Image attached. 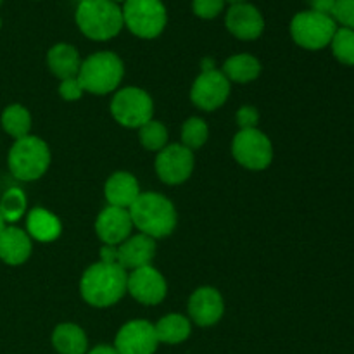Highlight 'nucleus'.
<instances>
[{
	"mask_svg": "<svg viewBox=\"0 0 354 354\" xmlns=\"http://www.w3.org/2000/svg\"><path fill=\"white\" fill-rule=\"evenodd\" d=\"M225 0H192V10L201 19H214L225 9Z\"/></svg>",
	"mask_w": 354,
	"mask_h": 354,
	"instance_id": "nucleus-30",
	"label": "nucleus"
},
{
	"mask_svg": "<svg viewBox=\"0 0 354 354\" xmlns=\"http://www.w3.org/2000/svg\"><path fill=\"white\" fill-rule=\"evenodd\" d=\"M28 207L26 194L17 187L6 190L0 199V214L6 223H17L24 216Z\"/></svg>",
	"mask_w": 354,
	"mask_h": 354,
	"instance_id": "nucleus-26",
	"label": "nucleus"
},
{
	"mask_svg": "<svg viewBox=\"0 0 354 354\" xmlns=\"http://www.w3.org/2000/svg\"><path fill=\"white\" fill-rule=\"evenodd\" d=\"M0 28H2V19H0Z\"/></svg>",
	"mask_w": 354,
	"mask_h": 354,
	"instance_id": "nucleus-39",
	"label": "nucleus"
},
{
	"mask_svg": "<svg viewBox=\"0 0 354 354\" xmlns=\"http://www.w3.org/2000/svg\"><path fill=\"white\" fill-rule=\"evenodd\" d=\"M3 228H6V221H3L2 214H0V232H2V230H3Z\"/></svg>",
	"mask_w": 354,
	"mask_h": 354,
	"instance_id": "nucleus-36",
	"label": "nucleus"
},
{
	"mask_svg": "<svg viewBox=\"0 0 354 354\" xmlns=\"http://www.w3.org/2000/svg\"><path fill=\"white\" fill-rule=\"evenodd\" d=\"M140 194L138 180L128 171L113 173L104 185V196L109 206L123 207V209H130Z\"/></svg>",
	"mask_w": 354,
	"mask_h": 354,
	"instance_id": "nucleus-19",
	"label": "nucleus"
},
{
	"mask_svg": "<svg viewBox=\"0 0 354 354\" xmlns=\"http://www.w3.org/2000/svg\"><path fill=\"white\" fill-rule=\"evenodd\" d=\"M221 73L230 83H251L261 75V62L251 54H235L225 61Z\"/></svg>",
	"mask_w": 354,
	"mask_h": 354,
	"instance_id": "nucleus-23",
	"label": "nucleus"
},
{
	"mask_svg": "<svg viewBox=\"0 0 354 354\" xmlns=\"http://www.w3.org/2000/svg\"><path fill=\"white\" fill-rule=\"evenodd\" d=\"M0 123H2L3 131L7 135L19 140V138L28 137L31 130V114L21 104H10L3 109L2 116H0Z\"/></svg>",
	"mask_w": 354,
	"mask_h": 354,
	"instance_id": "nucleus-25",
	"label": "nucleus"
},
{
	"mask_svg": "<svg viewBox=\"0 0 354 354\" xmlns=\"http://www.w3.org/2000/svg\"><path fill=\"white\" fill-rule=\"evenodd\" d=\"M52 346L59 354H86L88 339L80 325L61 324L52 332Z\"/></svg>",
	"mask_w": 354,
	"mask_h": 354,
	"instance_id": "nucleus-22",
	"label": "nucleus"
},
{
	"mask_svg": "<svg viewBox=\"0 0 354 354\" xmlns=\"http://www.w3.org/2000/svg\"><path fill=\"white\" fill-rule=\"evenodd\" d=\"M209 137V128H207L206 121L201 118H189L182 127V145H185L190 151L203 147Z\"/></svg>",
	"mask_w": 354,
	"mask_h": 354,
	"instance_id": "nucleus-29",
	"label": "nucleus"
},
{
	"mask_svg": "<svg viewBox=\"0 0 354 354\" xmlns=\"http://www.w3.org/2000/svg\"><path fill=\"white\" fill-rule=\"evenodd\" d=\"M76 26L90 40L106 41L123 30V12L111 0H83L75 12Z\"/></svg>",
	"mask_w": 354,
	"mask_h": 354,
	"instance_id": "nucleus-3",
	"label": "nucleus"
},
{
	"mask_svg": "<svg viewBox=\"0 0 354 354\" xmlns=\"http://www.w3.org/2000/svg\"><path fill=\"white\" fill-rule=\"evenodd\" d=\"M128 272L116 263H93L80 280L83 301L93 308L114 306L127 294Z\"/></svg>",
	"mask_w": 354,
	"mask_h": 354,
	"instance_id": "nucleus-1",
	"label": "nucleus"
},
{
	"mask_svg": "<svg viewBox=\"0 0 354 354\" xmlns=\"http://www.w3.org/2000/svg\"><path fill=\"white\" fill-rule=\"evenodd\" d=\"M50 159L47 142L35 135H28L14 142L7 156V165L14 178L21 182H35L47 173Z\"/></svg>",
	"mask_w": 354,
	"mask_h": 354,
	"instance_id": "nucleus-5",
	"label": "nucleus"
},
{
	"mask_svg": "<svg viewBox=\"0 0 354 354\" xmlns=\"http://www.w3.org/2000/svg\"><path fill=\"white\" fill-rule=\"evenodd\" d=\"M111 2H114V3H118V6H120V3H121V2H123V3H124V2H127V0H111Z\"/></svg>",
	"mask_w": 354,
	"mask_h": 354,
	"instance_id": "nucleus-38",
	"label": "nucleus"
},
{
	"mask_svg": "<svg viewBox=\"0 0 354 354\" xmlns=\"http://www.w3.org/2000/svg\"><path fill=\"white\" fill-rule=\"evenodd\" d=\"M85 93V90L80 85L78 78H68L62 80L61 85H59V95L61 99L68 100V102H73V100H80Z\"/></svg>",
	"mask_w": 354,
	"mask_h": 354,
	"instance_id": "nucleus-33",
	"label": "nucleus"
},
{
	"mask_svg": "<svg viewBox=\"0 0 354 354\" xmlns=\"http://www.w3.org/2000/svg\"><path fill=\"white\" fill-rule=\"evenodd\" d=\"M232 154L235 161L251 171L266 169L273 161L272 140L258 128L241 130L232 142Z\"/></svg>",
	"mask_w": 354,
	"mask_h": 354,
	"instance_id": "nucleus-9",
	"label": "nucleus"
},
{
	"mask_svg": "<svg viewBox=\"0 0 354 354\" xmlns=\"http://www.w3.org/2000/svg\"><path fill=\"white\" fill-rule=\"evenodd\" d=\"M47 66L52 75H55L62 82V80L78 76L82 59H80L78 50L73 45L55 44L47 52Z\"/></svg>",
	"mask_w": 354,
	"mask_h": 354,
	"instance_id": "nucleus-21",
	"label": "nucleus"
},
{
	"mask_svg": "<svg viewBox=\"0 0 354 354\" xmlns=\"http://www.w3.org/2000/svg\"><path fill=\"white\" fill-rule=\"evenodd\" d=\"M138 138L144 149L152 152H159L168 145V130L161 121L151 120L144 127L138 128Z\"/></svg>",
	"mask_w": 354,
	"mask_h": 354,
	"instance_id": "nucleus-27",
	"label": "nucleus"
},
{
	"mask_svg": "<svg viewBox=\"0 0 354 354\" xmlns=\"http://www.w3.org/2000/svg\"><path fill=\"white\" fill-rule=\"evenodd\" d=\"M225 24L235 38L244 41L256 40L265 31V17L258 7L249 2L232 3L227 10Z\"/></svg>",
	"mask_w": 354,
	"mask_h": 354,
	"instance_id": "nucleus-14",
	"label": "nucleus"
},
{
	"mask_svg": "<svg viewBox=\"0 0 354 354\" xmlns=\"http://www.w3.org/2000/svg\"><path fill=\"white\" fill-rule=\"evenodd\" d=\"M133 230L130 211L123 207L107 206L95 220V234L104 245H118L127 241Z\"/></svg>",
	"mask_w": 354,
	"mask_h": 354,
	"instance_id": "nucleus-16",
	"label": "nucleus"
},
{
	"mask_svg": "<svg viewBox=\"0 0 354 354\" xmlns=\"http://www.w3.org/2000/svg\"><path fill=\"white\" fill-rule=\"evenodd\" d=\"M86 354H120L116 351V349L113 348V346H107V344H100V346H95L93 349H90Z\"/></svg>",
	"mask_w": 354,
	"mask_h": 354,
	"instance_id": "nucleus-35",
	"label": "nucleus"
},
{
	"mask_svg": "<svg viewBox=\"0 0 354 354\" xmlns=\"http://www.w3.org/2000/svg\"><path fill=\"white\" fill-rule=\"evenodd\" d=\"M26 234L33 241L54 242L61 237L62 223L45 207H35L26 214Z\"/></svg>",
	"mask_w": 354,
	"mask_h": 354,
	"instance_id": "nucleus-20",
	"label": "nucleus"
},
{
	"mask_svg": "<svg viewBox=\"0 0 354 354\" xmlns=\"http://www.w3.org/2000/svg\"><path fill=\"white\" fill-rule=\"evenodd\" d=\"M158 346L154 324L147 320H131L118 330L113 348L120 354H154Z\"/></svg>",
	"mask_w": 354,
	"mask_h": 354,
	"instance_id": "nucleus-12",
	"label": "nucleus"
},
{
	"mask_svg": "<svg viewBox=\"0 0 354 354\" xmlns=\"http://www.w3.org/2000/svg\"><path fill=\"white\" fill-rule=\"evenodd\" d=\"M121 12L130 33L144 40L159 37L168 23V12L162 0H127Z\"/></svg>",
	"mask_w": 354,
	"mask_h": 354,
	"instance_id": "nucleus-6",
	"label": "nucleus"
},
{
	"mask_svg": "<svg viewBox=\"0 0 354 354\" xmlns=\"http://www.w3.org/2000/svg\"><path fill=\"white\" fill-rule=\"evenodd\" d=\"M128 211L133 227L154 241L169 237L176 227L175 206L162 194L142 192Z\"/></svg>",
	"mask_w": 354,
	"mask_h": 354,
	"instance_id": "nucleus-2",
	"label": "nucleus"
},
{
	"mask_svg": "<svg viewBox=\"0 0 354 354\" xmlns=\"http://www.w3.org/2000/svg\"><path fill=\"white\" fill-rule=\"evenodd\" d=\"M194 152L182 144L166 145L156 158V173L166 185H180L187 182L194 171Z\"/></svg>",
	"mask_w": 354,
	"mask_h": 354,
	"instance_id": "nucleus-10",
	"label": "nucleus"
},
{
	"mask_svg": "<svg viewBox=\"0 0 354 354\" xmlns=\"http://www.w3.org/2000/svg\"><path fill=\"white\" fill-rule=\"evenodd\" d=\"M225 313V303L218 289L209 286L199 287L189 299V317L199 327H213Z\"/></svg>",
	"mask_w": 354,
	"mask_h": 354,
	"instance_id": "nucleus-15",
	"label": "nucleus"
},
{
	"mask_svg": "<svg viewBox=\"0 0 354 354\" xmlns=\"http://www.w3.org/2000/svg\"><path fill=\"white\" fill-rule=\"evenodd\" d=\"M235 120L241 130H251V128H258L259 113L254 106H242L235 114Z\"/></svg>",
	"mask_w": 354,
	"mask_h": 354,
	"instance_id": "nucleus-32",
	"label": "nucleus"
},
{
	"mask_svg": "<svg viewBox=\"0 0 354 354\" xmlns=\"http://www.w3.org/2000/svg\"><path fill=\"white\" fill-rule=\"evenodd\" d=\"M111 114L124 128H142L152 120L154 102L149 92L138 86H127L114 93L111 100Z\"/></svg>",
	"mask_w": 354,
	"mask_h": 354,
	"instance_id": "nucleus-8",
	"label": "nucleus"
},
{
	"mask_svg": "<svg viewBox=\"0 0 354 354\" xmlns=\"http://www.w3.org/2000/svg\"><path fill=\"white\" fill-rule=\"evenodd\" d=\"M2 2H3V0H0V6H2Z\"/></svg>",
	"mask_w": 354,
	"mask_h": 354,
	"instance_id": "nucleus-40",
	"label": "nucleus"
},
{
	"mask_svg": "<svg viewBox=\"0 0 354 354\" xmlns=\"http://www.w3.org/2000/svg\"><path fill=\"white\" fill-rule=\"evenodd\" d=\"M332 17L342 28L354 30V0H337Z\"/></svg>",
	"mask_w": 354,
	"mask_h": 354,
	"instance_id": "nucleus-31",
	"label": "nucleus"
},
{
	"mask_svg": "<svg viewBox=\"0 0 354 354\" xmlns=\"http://www.w3.org/2000/svg\"><path fill=\"white\" fill-rule=\"evenodd\" d=\"M158 341L162 344H182L190 337V320L180 313H169L154 325Z\"/></svg>",
	"mask_w": 354,
	"mask_h": 354,
	"instance_id": "nucleus-24",
	"label": "nucleus"
},
{
	"mask_svg": "<svg viewBox=\"0 0 354 354\" xmlns=\"http://www.w3.org/2000/svg\"><path fill=\"white\" fill-rule=\"evenodd\" d=\"M123 76L124 64L120 55L102 50L82 61L76 78L85 92L93 93V95H107L111 92H116Z\"/></svg>",
	"mask_w": 354,
	"mask_h": 354,
	"instance_id": "nucleus-4",
	"label": "nucleus"
},
{
	"mask_svg": "<svg viewBox=\"0 0 354 354\" xmlns=\"http://www.w3.org/2000/svg\"><path fill=\"white\" fill-rule=\"evenodd\" d=\"M332 54L341 64L354 66V30L337 28L330 41Z\"/></svg>",
	"mask_w": 354,
	"mask_h": 354,
	"instance_id": "nucleus-28",
	"label": "nucleus"
},
{
	"mask_svg": "<svg viewBox=\"0 0 354 354\" xmlns=\"http://www.w3.org/2000/svg\"><path fill=\"white\" fill-rule=\"evenodd\" d=\"M228 95H230V82L218 69L201 73L190 88V100L199 109L207 113L220 109L227 102Z\"/></svg>",
	"mask_w": 354,
	"mask_h": 354,
	"instance_id": "nucleus-11",
	"label": "nucleus"
},
{
	"mask_svg": "<svg viewBox=\"0 0 354 354\" xmlns=\"http://www.w3.org/2000/svg\"><path fill=\"white\" fill-rule=\"evenodd\" d=\"M225 2H230V3H241V2H248V0H225Z\"/></svg>",
	"mask_w": 354,
	"mask_h": 354,
	"instance_id": "nucleus-37",
	"label": "nucleus"
},
{
	"mask_svg": "<svg viewBox=\"0 0 354 354\" xmlns=\"http://www.w3.org/2000/svg\"><path fill=\"white\" fill-rule=\"evenodd\" d=\"M31 237L17 227H6L0 232V259L9 266H19L30 259Z\"/></svg>",
	"mask_w": 354,
	"mask_h": 354,
	"instance_id": "nucleus-18",
	"label": "nucleus"
},
{
	"mask_svg": "<svg viewBox=\"0 0 354 354\" xmlns=\"http://www.w3.org/2000/svg\"><path fill=\"white\" fill-rule=\"evenodd\" d=\"M127 292L144 306H156L166 297L168 286L165 277L154 266L149 265L128 273Z\"/></svg>",
	"mask_w": 354,
	"mask_h": 354,
	"instance_id": "nucleus-13",
	"label": "nucleus"
},
{
	"mask_svg": "<svg viewBox=\"0 0 354 354\" xmlns=\"http://www.w3.org/2000/svg\"><path fill=\"white\" fill-rule=\"evenodd\" d=\"M337 23L328 14L317 10H301L290 21V37L306 50H322L328 47L337 31Z\"/></svg>",
	"mask_w": 354,
	"mask_h": 354,
	"instance_id": "nucleus-7",
	"label": "nucleus"
},
{
	"mask_svg": "<svg viewBox=\"0 0 354 354\" xmlns=\"http://www.w3.org/2000/svg\"><path fill=\"white\" fill-rule=\"evenodd\" d=\"M80 2H83V0H78V3H80Z\"/></svg>",
	"mask_w": 354,
	"mask_h": 354,
	"instance_id": "nucleus-41",
	"label": "nucleus"
},
{
	"mask_svg": "<svg viewBox=\"0 0 354 354\" xmlns=\"http://www.w3.org/2000/svg\"><path fill=\"white\" fill-rule=\"evenodd\" d=\"M156 256V241L149 235L135 234L116 245V265L123 270L149 266Z\"/></svg>",
	"mask_w": 354,
	"mask_h": 354,
	"instance_id": "nucleus-17",
	"label": "nucleus"
},
{
	"mask_svg": "<svg viewBox=\"0 0 354 354\" xmlns=\"http://www.w3.org/2000/svg\"><path fill=\"white\" fill-rule=\"evenodd\" d=\"M308 3H310L311 10H317V12L328 14V16H332L337 0H308Z\"/></svg>",
	"mask_w": 354,
	"mask_h": 354,
	"instance_id": "nucleus-34",
	"label": "nucleus"
}]
</instances>
